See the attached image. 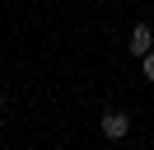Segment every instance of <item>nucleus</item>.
<instances>
[{
  "label": "nucleus",
  "instance_id": "obj_4",
  "mask_svg": "<svg viewBox=\"0 0 154 150\" xmlns=\"http://www.w3.org/2000/svg\"><path fill=\"white\" fill-rule=\"evenodd\" d=\"M0 108H5V89H0Z\"/></svg>",
  "mask_w": 154,
  "mask_h": 150
},
{
  "label": "nucleus",
  "instance_id": "obj_3",
  "mask_svg": "<svg viewBox=\"0 0 154 150\" xmlns=\"http://www.w3.org/2000/svg\"><path fill=\"white\" fill-rule=\"evenodd\" d=\"M140 70H145V80L154 84V52H149V56H140Z\"/></svg>",
  "mask_w": 154,
  "mask_h": 150
},
{
  "label": "nucleus",
  "instance_id": "obj_1",
  "mask_svg": "<svg viewBox=\"0 0 154 150\" xmlns=\"http://www.w3.org/2000/svg\"><path fill=\"white\" fill-rule=\"evenodd\" d=\"M98 127H103V136H107V141H122L126 131H131V117H126L122 108H107L103 117H98Z\"/></svg>",
  "mask_w": 154,
  "mask_h": 150
},
{
  "label": "nucleus",
  "instance_id": "obj_2",
  "mask_svg": "<svg viewBox=\"0 0 154 150\" xmlns=\"http://www.w3.org/2000/svg\"><path fill=\"white\" fill-rule=\"evenodd\" d=\"M126 52H131V56H149V52H154V28H149V24H135Z\"/></svg>",
  "mask_w": 154,
  "mask_h": 150
}]
</instances>
